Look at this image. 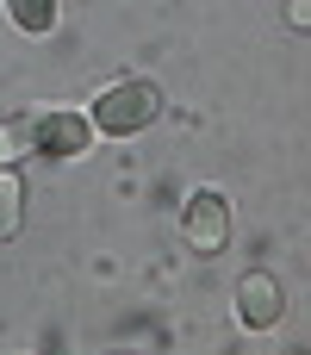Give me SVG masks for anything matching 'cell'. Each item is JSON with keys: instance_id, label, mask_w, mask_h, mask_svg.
Masks as SVG:
<instances>
[{"instance_id": "5", "label": "cell", "mask_w": 311, "mask_h": 355, "mask_svg": "<svg viewBox=\"0 0 311 355\" xmlns=\"http://www.w3.org/2000/svg\"><path fill=\"white\" fill-rule=\"evenodd\" d=\"M19 225H25V181H19V168L6 162V168H0V243H12Z\"/></svg>"}, {"instance_id": "7", "label": "cell", "mask_w": 311, "mask_h": 355, "mask_svg": "<svg viewBox=\"0 0 311 355\" xmlns=\"http://www.w3.org/2000/svg\"><path fill=\"white\" fill-rule=\"evenodd\" d=\"M287 25H293V31H305V37H311V0H287Z\"/></svg>"}, {"instance_id": "6", "label": "cell", "mask_w": 311, "mask_h": 355, "mask_svg": "<svg viewBox=\"0 0 311 355\" xmlns=\"http://www.w3.org/2000/svg\"><path fill=\"white\" fill-rule=\"evenodd\" d=\"M6 19L25 37H44V31H56V0H6Z\"/></svg>"}, {"instance_id": "4", "label": "cell", "mask_w": 311, "mask_h": 355, "mask_svg": "<svg viewBox=\"0 0 311 355\" xmlns=\"http://www.w3.org/2000/svg\"><path fill=\"white\" fill-rule=\"evenodd\" d=\"M281 312H287V287H281L268 268H249V275L237 281V324H249V331H274Z\"/></svg>"}, {"instance_id": "2", "label": "cell", "mask_w": 311, "mask_h": 355, "mask_svg": "<svg viewBox=\"0 0 311 355\" xmlns=\"http://www.w3.org/2000/svg\"><path fill=\"white\" fill-rule=\"evenodd\" d=\"M156 119H162V87H156V81H143V75L112 81V87L87 106L94 137H137V131H143V125H156Z\"/></svg>"}, {"instance_id": "1", "label": "cell", "mask_w": 311, "mask_h": 355, "mask_svg": "<svg viewBox=\"0 0 311 355\" xmlns=\"http://www.w3.org/2000/svg\"><path fill=\"white\" fill-rule=\"evenodd\" d=\"M0 144H6V162H19V156L75 162V156L94 150V125H87V112H75V106H37V112L0 125Z\"/></svg>"}, {"instance_id": "3", "label": "cell", "mask_w": 311, "mask_h": 355, "mask_svg": "<svg viewBox=\"0 0 311 355\" xmlns=\"http://www.w3.org/2000/svg\"><path fill=\"white\" fill-rule=\"evenodd\" d=\"M181 237H187L193 256H224V243H231V206H224V193H212V187L187 193Z\"/></svg>"}, {"instance_id": "8", "label": "cell", "mask_w": 311, "mask_h": 355, "mask_svg": "<svg viewBox=\"0 0 311 355\" xmlns=\"http://www.w3.org/2000/svg\"><path fill=\"white\" fill-rule=\"evenodd\" d=\"M0 168H6V144H0Z\"/></svg>"}]
</instances>
